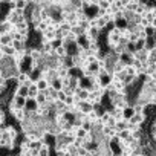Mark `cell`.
Instances as JSON below:
<instances>
[{"instance_id": "cb8c5ba5", "label": "cell", "mask_w": 156, "mask_h": 156, "mask_svg": "<svg viewBox=\"0 0 156 156\" xmlns=\"http://www.w3.org/2000/svg\"><path fill=\"white\" fill-rule=\"evenodd\" d=\"M86 133H87V130H84L81 126H80V127H76V130L73 132V135H75V136H78V138H84V135H86Z\"/></svg>"}, {"instance_id": "9c48e42d", "label": "cell", "mask_w": 156, "mask_h": 156, "mask_svg": "<svg viewBox=\"0 0 156 156\" xmlns=\"http://www.w3.org/2000/svg\"><path fill=\"white\" fill-rule=\"evenodd\" d=\"M12 8H19V9H26L29 6V2L28 0H14V2L11 3Z\"/></svg>"}, {"instance_id": "4fadbf2b", "label": "cell", "mask_w": 156, "mask_h": 156, "mask_svg": "<svg viewBox=\"0 0 156 156\" xmlns=\"http://www.w3.org/2000/svg\"><path fill=\"white\" fill-rule=\"evenodd\" d=\"M38 92H40V90H38V87H37L35 81H34V83H31V84L28 86V97H29V98H34Z\"/></svg>"}, {"instance_id": "5bb4252c", "label": "cell", "mask_w": 156, "mask_h": 156, "mask_svg": "<svg viewBox=\"0 0 156 156\" xmlns=\"http://www.w3.org/2000/svg\"><path fill=\"white\" fill-rule=\"evenodd\" d=\"M5 130L8 132V135H9L11 139H17V136H19V130H17L14 126H5Z\"/></svg>"}, {"instance_id": "277c9868", "label": "cell", "mask_w": 156, "mask_h": 156, "mask_svg": "<svg viewBox=\"0 0 156 156\" xmlns=\"http://www.w3.org/2000/svg\"><path fill=\"white\" fill-rule=\"evenodd\" d=\"M11 115H12V116H14V118H16L19 122H20L22 119H25V118H26V109H25V107L16 109L14 112H11Z\"/></svg>"}, {"instance_id": "7a4b0ae2", "label": "cell", "mask_w": 156, "mask_h": 156, "mask_svg": "<svg viewBox=\"0 0 156 156\" xmlns=\"http://www.w3.org/2000/svg\"><path fill=\"white\" fill-rule=\"evenodd\" d=\"M100 32H101V29H98L97 26H89L86 29L84 35L87 40H100Z\"/></svg>"}, {"instance_id": "5b68a950", "label": "cell", "mask_w": 156, "mask_h": 156, "mask_svg": "<svg viewBox=\"0 0 156 156\" xmlns=\"http://www.w3.org/2000/svg\"><path fill=\"white\" fill-rule=\"evenodd\" d=\"M40 51L43 52V55H48L51 52H54V46H52V41H41V48Z\"/></svg>"}, {"instance_id": "d6986e66", "label": "cell", "mask_w": 156, "mask_h": 156, "mask_svg": "<svg viewBox=\"0 0 156 156\" xmlns=\"http://www.w3.org/2000/svg\"><path fill=\"white\" fill-rule=\"evenodd\" d=\"M11 44H12V48H14L16 51H20V49H25V48H26V43L22 41V40H12Z\"/></svg>"}, {"instance_id": "e0dca14e", "label": "cell", "mask_w": 156, "mask_h": 156, "mask_svg": "<svg viewBox=\"0 0 156 156\" xmlns=\"http://www.w3.org/2000/svg\"><path fill=\"white\" fill-rule=\"evenodd\" d=\"M49 86L51 87H54V89H57V90H60L61 87H63V83H61V78H54V80H51L49 81Z\"/></svg>"}, {"instance_id": "8992f818", "label": "cell", "mask_w": 156, "mask_h": 156, "mask_svg": "<svg viewBox=\"0 0 156 156\" xmlns=\"http://www.w3.org/2000/svg\"><path fill=\"white\" fill-rule=\"evenodd\" d=\"M54 52H55V55L57 57H60V58H63V57H66L69 52H67V48H66V44H58L55 49H54Z\"/></svg>"}, {"instance_id": "9a60e30c", "label": "cell", "mask_w": 156, "mask_h": 156, "mask_svg": "<svg viewBox=\"0 0 156 156\" xmlns=\"http://www.w3.org/2000/svg\"><path fill=\"white\" fill-rule=\"evenodd\" d=\"M148 138L151 142H156V121H151L150 130H148Z\"/></svg>"}, {"instance_id": "484cf974", "label": "cell", "mask_w": 156, "mask_h": 156, "mask_svg": "<svg viewBox=\"0 0 156 156\" xmlns=\"http://www.w3.org/2000/svg\"><path fill=\"white\" fill-rule=\"evenodd\" d=\"M5 118H6V113L2 107H0V122H5Z\"/></svg>"}, {"instance_id": "4316f807", "label": "cell", "mask_w": 156, "mask_h": 156, "mask_svg": "<svg viewBox=\"0 0 156 156\" xmlns=\"http://www.w3.org/2000/svg\"><path fill=\"white\" fill-rule=\"evenodd\" d=\"M0 75H2V69H0Z\"/></svg>"}, {"instance_id": "ffe728a7", "label": "cell", "mask_w": 156, "mask_h": 156, "mask_svg": "<svg viewBox=\"0 0 156 156\" xmlns=\"http://www.w3.org/2000/svg\"><path fill=\"white\" fill-rule=\"evenodd\" d=\"M66 154H70V156H76V145L73 144H66Z\"/></svg>"}, {"instance_id": "3957f363", "label": "cell", "mask_w": 156, "mask_h": 156, "mask_svg": "<svg viewBox=\"0 0 156 156\" xmlns=\"http://www.w3.org/2000/svg\"><path fill=\"white\" fill-rule=\"evenodd\" d=\"M127 121H129V122H132V124H139V126H142V124L147 121V116H145V113H144V112H141V113H133Z\"/></svg>"}, {"instance_id": "603a6c76", "label": "cell", "mask_w": 156, "mask_h": 156, "mask_svg": "<svg viewBox=\"0 0 156 156\" xmlns=\"http://www.w3.org/2000/svg\"><path fill=\"white\" fill-rule=\"evenodd\" d=\"M109 6H110L109 0H97V8H100V9H107Z\"/></svg>"}, {"instance_id": "30bf717a", "label": "cell", "mask_w": 156, "mask_h": 156, "mask_svg": "<svg viewBox=\"0 0 156 156\" xmlns=\"http://www.w3.org/2000/svg\"><path fill=\"white\" fill-rule=\"evenodd\" d=\"M107 25H109V23L106 22V19H104L103 16H101V17L95 16V26H97L98 29H101V31H103L104 28H107Z\"/></svg>"}, {"instance_id": "7c38bea8", "label": "cell", "mask_w": 156, "mask_h": 156, "mask_svg": "<svg viewBox=\"0 0 156 156\" xmlns=\"http://www.w3.org/2000/svg\"><path fill=\"white\" fill-rule=\"evenodd\" d=\"M14 95H20V97H25V98H26V97H28V87H26L25 84H17Z\"/></svg>"}, {"instance_id": "6da1fadb", "label": "cell", "mask_w": 156, "mask_h": 156, "mask_svg": "<svg viewBox=\"0 0 156 156\" xmlns=\"http://www.w3.org/2000/svg\"><path fill=\"white\" fill-rule=\"evenodd\" d=\"M119 37H121V29L116 28V26H113V28L107 32V38H106V41H107V44H109V49L113 48L115 44H118Z\"/></svg>"}, {"instance_id": "8fae6325", "label": "cell", "mask_w": 156, "mask_h": 156, "mask_svg": "<svg viewBox=\"0 0 156 156\" xmlns=\"http://www.w3.org/2000/svg\"><path fill=\"white\" fill-rule=\"evenodd\" d=\"M49 154H51V145L43 142L38 148V156H49Z\"/></svg>"}, {"instance_id": "7402d4cb", "label": "cell", "mask_w": 156, "mask_h": 156, "mask_svg": "<svg viewBox=\"0 0 156 156\" xmlns=\"http://www.w3.org/2000/svg\"><path fill=\"white\" fill-rule=\"evenodd\" d=\"M124 72H126V75H133V76H138V75H136V69H135L132 64H126V66H124Z\"/></svg>"}, {"instance_id": "ba28073f", "label": "cell", "mask_w": 156, "mask_h": 156, "mask_svg": "<svg viewBox=\"0 0 156 156\" xmlns=\"http://www.w3.org/2000/svg\"><path fill=\"white\" fill-rule=\"evenodd\" d=\"M37 101L34 100V98H29V97H26V101H25V109L26 110H34L35 112V109H37Z\"/></svg>"}, {"instance_id": "44dd1931", "label": "cell", "mask_w": 156, "mask_h": 156, "mask_svg": "<svg viewBox=\"0 0 156 156\" xmlns=\"http://www.w3.org/2000/svg\"><path fill=\"white\" fill-rule=\"evenodd\" d=\"M46 28H48V25H46V22H44V20H40V22H38V23L34 26V29H35L38 34H41V32H43Z\"/></svg>"}, {"instance_id": "2e32d148", "label": "cell", "mask_w": 156, "mask_h": 156, "mask_svg": "<svg viewBox=\"0 0 156 156\" xmlns=\"http://www.w3.org/2000/svg\"><path fill=\"white\" fill-rule=\"evenodd\" d=\"M11 41H12V37L9 32L0 34V44H11Z\"/></svg>"}, {"instance_id": "ac0fdd59", "label": "cell", "mask_w": 156, "mask_h": 156, "mask_svg": "<svg viewBox=\"0 0 156 156\" xmlns=\"http://www.w3.org/2000/svg\"><path fill=\"white\" fill-rule=\"evenodd\" d=\"M17 17H19V16H17L12 9H9V11L5 14V20H8V22H11V23H16V22H17Z\"/></svg>"}, {"instance_id": "d4e9b609", "label": "cell", "mask_w": 156, "mask_h": 156, "mask_svg": "<svg viewBox=\"0 0 156 156\" xmlns=\"http://www.w3.org/2000/svg\"><path fill=\"white\" fill-rule=\"evenodd\" d=\"M41 144H43V139H34V141H31V142H29V147H31V148L38 150Z\"/></svg>"}, {"instance_id": "52a82bcc", "label": "cell", "mask_w": 156, "mask_h": 156, "mask_svg": "<svg viewBox=\"0 0 156 156\" xmlns=\"http://www.w3.org/2000/svg\"><path fill=\"white\" fill-rule=\"evenodd\" d=\"M35 84H37L38 90H46L49 87V81L46 80V78H41V76H38L37 80H35Z\"/></svg>"}]
</instances>
